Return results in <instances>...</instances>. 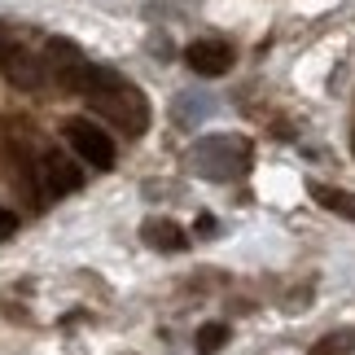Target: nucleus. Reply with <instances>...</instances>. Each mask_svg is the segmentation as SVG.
<instances>
[{
    "label": "nucleus",
    "mask_w": 355,
    "mask_h": 355,
    "mask_svg": "<svg viewBox=\"0 0 355 355\" xmlns=\"http://www.w3.org/2000/svg\"><path fill=\"white\" fill-rule=\"evenodd\" d=\"M228 324L224 320H211V324H202L198 329V355H215V351H224L228 347Z\"/></svg>",
    "instance_id": "obj_8"
},
{
    "label": "nucleus",
    "mask_w": 355,
    "mask_h": 355,
    "mask_svg": "<svg viewBox=\"0 0 355 355\" xmlns=\"http://www.w3.org/2000/svg\"><path fill=\"white\" fill-rule=\"evenodd\" d=\"M13 233H18V215H13V211H0V241H9Z\"/></svg>",
    "instance_id": "obj_10"
},
{
    "label": "nucleus",
    "mask_w": 355,
    "mask_h": 355,
    "mask_svg": "<svg viewBox=\"0 0 355 355\" xmlns=\"http://www.w3.org/2000/svg\"><path fill=\"white\" fill-rule=\"evenodd\" d=\"M189 162L207 175V180H237L250 167V145L237 136H207L189 149Z\"/></svg>",
    "instance_id": "obj_2"
},
{
    "label": "nucleus",
    "mask_w": 355,
    "mask_h": 355,
    "mask_svg": "<svg viewBox=\"0 0 355 355\" xmlns=\"http://www.w3.org/2000/svg\"><path fill=\"white\" fill-rule=\"evenodd\" d=\"M0 49H5V35H0Z\"/></svg>",
    "instance_id": "obj_12"
},
{
    "label": "nucleus",
    "mask_w": 355,
    "mask_h": 355,
    "mask_svg": "<svg viewBox=\"0 0 355 355\" xmlns=\"http://www.w3.org/2000/svg\"><path fill=\"white\" fill-rule=\"evenodd\" d=\"M184 62L193 75H207V79H220L233 71V49L224 44V40H193V44L184 49Z\"/></svg>",
    "instance_id": "obj_4"
},
{
    "label": "nucleus",
    "mask_w": 355,
    "mask_h": 355,
    "mask_svg": "<svg viewBox=\"0 0 355 355\" xmlns=\"http://www.w3.org/2000/svg\"><path fill=\"white\" fill-rule=\"evenodd\" d=\"M88 105L101 110L110 123H119V128H128L132 136H141L145 123H149V105L141 97V88L128 84V79H119V75H110V71H105V79L88 92Z\"/></svg>",
    "instance_id": "obj_1"
},
{
    "label": "nucleus",
    "mask_w": 355,
    "mask_h": 355,
    "mask_svg": "<svg viewBox=\"0 0 355 355\" xmlns=\"http://www.w3.org/2000/svg\"><path fill=\"white\" fill-rule=\"evenodd\" d=\"M66 141L75 145V154L92 162V167H101V171H110L114 167V141L105 136L97 123H88V119H71L66 123Z\"/></svg>",
    "instance_id": "obj_3"
},
{
    "label": "nucleus",
    "mask_w": 355,
    "mask_h": 355,
    "mask_svg": "<svg viewBox=\"0 0 355 355\" xmlns=\"http://www.w3.org/2000/svg\"><path fill=\"white\" fill-rule=\"evenodd\" d=\"M198 228H202V237H215V220H211V215H202Z\"/></svg>",
    "instance_id": "obj_11"
},
{
    "label": "nucleus",
    "mask_w": 355,
    "mask_h": 355,
    "mask_svg": "<svg viewBox=\"0 0 355 355\" xmlns=\"http://www.w3.org/2000/svg\"><path fill=\"white\" fill-rule=\"evenodd\" d=\"M141 237H145V245H154V250H167V254H175V250H184V228L180 224H171V220H145L141 224Z\"/></svg>",
    "instance_id": "obj_6"
},
{
    "label": "nucleus",
    "mask_w": 355,
    "mask_h": 355,
    "mask_svg": "<svg viewBox=\"0 0 355 355\" xmlns=\"http://www.w3.org/2000/svg\"><path fill=\"white\" fill-rule=\"evenodd\" d=\"M307 193L316 198L324 211L343 215V220H355V193H347V189H329V184H307Z\"/></svg>",
    "instance_id": "obj_7"
},
{
    "label": "nucleus",
    "mask_w": 355,
    "mask_h": 355,
    "mask_svg": "<svg viewBox=\"0 0 355 355\" xmlns=\"http://www.w3.org/2000/svg\"><path fill=\"white\" fill-rule=\"evenodd\" d=\"M40 171V189H44L49 198H62V193H75L79 184H84V171L75 167V162H66L62 154H44L35 162Z\"/></svg>",
    "instance_id": "obj_5"
},
{
    "label": "nucleus",
    "mask_w": 355,
    "mask_h": 355,
    "mask_svg": "<svg viewBox=\"0 0 355 355\" xmlns=\"http://www.w3.org/2000/svg\"><path fill=\"white\" fill-rule=\"evenodd\" d=\"M307 355H355V329H343V334H324Z\"/></svg>",
    "instance_id": "obj_9"
}]
</instances>
